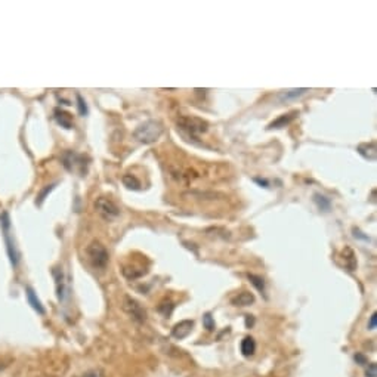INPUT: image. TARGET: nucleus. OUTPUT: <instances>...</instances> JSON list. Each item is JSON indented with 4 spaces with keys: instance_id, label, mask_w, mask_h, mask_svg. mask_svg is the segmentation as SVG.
<instances>
[{
    "instance_id": "f257e3e1",
    "label": "nucleus",
    "mask_w": 377,
    "mask_h": 377,
    "mask_svg": "<svg viewBox=\"0 0 377 377\" xmlns=\"http://www.w3.org/2000/svg\"><path fill=\"white\" fill-rule=\"evenodd\" d=\"M207 121L192 115H182L178 118V129L191 141H197L198 136L207 132Z\"/></svg>"
},
{
    "instance_id": "f03ea898",
    "label": "nucleus",
    "mask_w": 377,
    "mask_h": 377,
    "mask_svg": "<svg viewBox=\"0 0 377 377\" xmlns=\"http://www.w3.org/2000/svg\"><path fill=\"white\" fill-rule=\"evenodd\" d=\"M161 133H163V124L157 120H148L135 129L133 136L141 144H152L161 136Z\"/></svg>"
},
{
    "instance_id": "7ed1b4c3",
    "label": "nucleus",
    "mask_w": 377,
    "mask_h": 377,
    "mask_svg": "<svg viewBox=\"0 0 377 377\" xmlns=\"http://www.w3.org/2000/svg\"><path fill=\"white\" fill-rule=\"evenodd\" d=\"M86 253H87V258L90 261V264L95 266V268H99V269H104L108 264V252L107 249L99 243V241H92L87 249H86Z\"/></svg>"
},
{
    "instance_id": "20e7f679",
    "label": "nucleus",
    "mask_w": 377,
    "mask_h": 377,
    "mask_svg": "<svg viewBox=\"0 0 377 377\" xmlns=\"http://www.w3.org/2000/svg\"><path fill=\"white\" fill-rule=\"evenodd\" d=\"M95 209L99 213V216L105 221H113L120 215V209L117 207V204L114 201H111L107 197H99L95 201Z\"/></svg>"
},
{
    "instance_id": "39448f33",
    "label": "nucleus",
    "mask_w": 377,
    "mask_h": 377,
    "mask_svg": "<svg viewBox=\"0 0 377 377\" xmlns=\"http://www.w3.org/2000/svg\"><path fill=\"white\" fill-rule=\"evenodd\" d=\"M123 308L124 311L138 323H145L147 321V311L142 308V305L139 302H136L135 299H132L130 296H126L124 298V302H123Z\"/></svg>"
},
{
    "instance_id": "423d86ee",
    "label": "nucleus",
    "mask_w": 377,
    "mask_h": 377,
    "mask_svg": "<svg viewBox=\"0 0 377 377\" xmlns=\"http://www.w3.org/2000/svg\"><path fill=\"white\" fill-rule=\"evenodd\" d=\"M3 232H4V240H6V244H7V253H9L10 262L13 265H16L18 264V253H16L15 246L12 244L10 237H9V218H7V213H3Z\"/></svg>"
},
{
    "instance_id": "0eeeda50",
    "label": "nucleus",
    "mask_w": 377,
    "mask_h": 377,
    "mask_svg": "<svg viewBox=\"0 0 377 377\" xmlns=\"http://www.w3.org/2000/svg\"><path fill=\"white\" fill-rule=\"evenodd\" d=\"M192 327H194V321L192 320H184L178 324H175V327L172 329V336L175 339H185L191 332H192Z\"/></svg>"
},
{
    "instance_id": "6e6552de",
    "label": "nucleus",
    "mask_w": 377,
    "mask_h": 377,
    "mask_svg": "<svg viewBox=\"0 0 377 377\" xmlns=\"http://www.w3.org/2000/svg\"><path fill=\"white\" fill-rule=\"evenodd\" d=\"M62 161H64L65 169L70 170V172H75V170H77L75 166H80L81 170H83V167H84L83 158H81L80 155H77L75 152H73V151H67V152L64 154V157H62Z\"/></svg>"
},
{
    "instance_id": "1a4fd4ad",
    "label": "nucleus",
    "mask_w": 377,
    "mask_h": 377,
    "mask_svg": "<svg viewBox=\"0 0 377 377\" xmlns=\"http://www.w3.org/2000/svg\"><path fill=\"white\" fill-rule=\"evenodd\" d=\"M358 152L361 157H364L366 160H370V161H375L376 160V144L375 142H370V144H361L358 145Z\"/></svg>"
},
{
    "instance_id": "9d476101",
    "label": "nucleus",
    "mask_w": 377,
    "mask_h": 377,
    "mask_svg": "<svg viewBox=\"0 0 377 377\" xmlns=\"http://www.w3.org/2000/svg\"><path fill=\"white\" fill-rule=\"evenodd\" d=\"M231 303L234 306H250L252 303H255V296L250 292H243L237 295L235 298H232Z\"/></svg>"
},
{
    "instance_id": "9b49d317",
    "label": "nucleus",
    "mask_w": 377,
    "mask_h": 377,
    "mask_svg": "<svg viewBox=\"0 0 377 377\" xmlns=\"http://www.w3.org/2000/svg\"><path fill=\"white\" fill-rule=\"evenodd\" d=\"M298 115H299L298 111H293V113H290V114H284V115H281L280 118H277L275 121H272V123L268 126V129H280V127H284V126H287L289 123H292Z\"/></svg>"
},
{
    "instance_id": "f8f14e48",
    "label": "nucleus",
    "mask_w": 377,
    "mask_h": 377,
    "mask_svg": "<svg viewBox=\"0 0 377 377\" xmlns=\"http://www.w3.org/2000/svg\"><path fill=\"white\" fill-rule=\"evenodd\" d=\"M55 120L58 121V124H61L65 129H71L73 127V115L68 114L67 111L62 110H55Z\"/></svg>"
},
{
    "instance_id": "ddd939ff",
    "label": "nucleus",
    "mask_w": 377,
    "mask_h": 377,
    "mask_svg": "<svg viewBox=\"0 0 377 377\" xmlns=\"http://www.w3.org/2000/svg\"><path fill=\"white\" fill-rule=\"evenodd\" d=\"M255 351H256V342H255V339L250 338V336L244 338L243 342H241V354H243L244 357H252V355L255 354Z\"/></svg>"
},
{
    "instance_id": "4468645a",
    "label": "nucleus",
    "mask_w": 377,
    "mask_h": 377,
    "mask_svg": "<svg viewBox=\"0 0 377 377\" xmlns=\"http://www.w3.org/2000/svg\"><path fill=\"white\" fill-rule=\"evenodd\" d=\"M342 256H343V259L346 258L345 266H346L349 271H354V269L357 268V259H355V255H354L352 249H349V247H345V249L342 250Z\"/></svg>"
},
{
    "instance_id": "2eb2a0df",
    "label": "nucleus",
    "mask_w": 377,
    "mask_h": 377,
    "mask_svg": "<svg viewBox=\"0 0 377 377\" xmlns=\"http://www.w3.org/2000/svg\"><path fill=\"white\" fill-rule=\"evenodd\" d=\"M27 298H28V302H30V305L38 312V314H44V308H43V305H41V302L37 299V296H36V293L33 292V289H30V287H27Z\"/></svg>"
},
{
    "instance_id": "dca6fc26",
    "label": "nucleus",
    "mask_w": 377,
    "mask_h": 377,
    "mask_svg": "<svg viewBox=\"0 0 377 377\" xmlns=\"http://www.w3.org/2000/svg\"><path fill=\"white\" fill-rule=\"evenodd\" d=\"M121 181H123L124 187H127L129 189H133V191H139V189H141V182H139V179H138L136 176H133V175H124V176L121 178Z\"/></svg>"
},
{
    "instance_id": "f3484780",
    "label": "nucleus",
    "mask_w": 377,
    "mask_h": 377,
    "mask_svg": "<svg viewBox=\"0 0 377 377\" xmlns=\"http://www.w3.org/2000/svg\"><path fill=\"white\" fill-rule=\"evenodd\" d=\"M53 275L56 277V295H58V299H59V301H64L65 287H64V277H62V272L53 271Z\"/></svg>"
},
{
    "instance_id": "a211bd4d",
    "label": "nucleus",
    "mask_w": 377,
    "mask_h": 377,
    "mask_svg": "<svg viewBox=\"0 0 377 377\" xmlns=\"http://www.w3.org/2000/svg\"><path fill=\"white\" fill-rule=\"evenodd\" d=\"M305 92H308V89H305V87H302V89H292V90H287V92L281 93V95H280V99H281V101L295 99V98H299V96H302Z\"/></svg>"
},
{
    "instance_id": "6ab92c4d",
    "label": "nucleus",
    "mask_w": 377,
    "mask_h": 377,
    "mask_svg": "<svg viewBox=\"0 0 377 377\" xmlns=\"http://www.w3.org/2000/svg\"><path fill=\"white\" fill-rule=\"evenodd\" d=\"M247 278L250 280V283L261 292V293H265V281H264V278L262 277H259V275H255V274H249L247 275Z\"/></svg>"
},
{
    "instance_id": "aec40b11",
    "label": "nucleus",
    "mask_w": 377,
    "mask_h": 377,
    "mask_svg": "<svg viewBox=\"0 0 377 377\" xmlns=\"http://www.w3.org/2000/svg\"><path fill=\"white\" fill-rule=\"evenodd\" d=\"M173 308H175V305H173L170 301H164V302H161V303L157 306V311H158L160 314H163L164 317H170Z\"/></svg>"
},
{
    "instance_id": "412c9836",
    "label": "nucleus",
    "mask_w": 377,
    "mask_h": 377,
    "mask_svg": "<svg viewBox=\"0 0 377 377\" xmlns=\"http://www.w3.org/2000/svg\"><path fill=\"white\" fill-rule=\"evenodd\" d=\"M314 201L317 203V206L321 209V210H329L330 209V200L321 194H315L314 195Z\"/></svg>"
},
{
    "instance_id": "4be33fe9",
    "label": "nucleus",
    "mask_w": 377,
    "mask_h": 377,
    "mask_svg": "<svg viewBox=\"0 0 377 377\" xmlns=\"http://www.w3.org/2000/svg\"><path fill=\"white\" fill-rule=\"evenodd\" d=\"M203 326H204V329L207 330V332H213L215 330V320H213V317H212V314L210 312H207V314H204L203 315Z\"/></svg>"
},
{
    "instance_id": "5701e85b",
    "label": "nucleus",
    "mask_w": 377,
    "mask_h": 377,
    "mask_svg": "<svg viewBox=\"0 0 377 377\" xmlns=\"http://www.w3.org/2000/svg\"><path fill=\"white\" fill-rule=\"evenodd\" d=\"M75 98H77V102H78V113H80L81 115H86V114H87V107H86V102L83 101V98H81L80 95H77Z\"/></svg>"
},
{
    "instance_id": "b1692460",
    "label": "nucleus",
    "mask_w": 377,
    "mask_h": 377,
    "mask_svg": "<svg viewBox=\"0 0 377 377\" xmlns=\"http://www.w3.org/2000/svg\"><path fill=\"white\" fill-rule=\"evenodd\" d=\"M366 376L367 377H376L377 376L376 364H369V367H367V372H366Z\"/></svg>"
},
{
    "instance_id": "393cba45",
    "label": "nucleus",
    "mask_w": 377,
    "mask_h": 377,
    "mask_svg": "<svg viewBox=\"0 0 377 377\" xmlns=\"http://www.w3.org/2000/svg\"><path fill=\"white\" fill-rule=\"evenodd\" d=\"M52 188H53V185H47V187L41 191V194L38 195V200H37V203H38V204H41V201L44 200V195H46V194H47Z\"/></svg>"
},
{
    "instance_id": "a878e982",
    "label": "nucleus",
    "mask_w": 377,
    "mask_h": 377,
    "mask_svg": "<svg viewBox=\"0 0 377 377\" xmlns=\"http://www.w3.org/2000/svg\"><path fill=\"white\" fill-rule=\"evenodd\" d=\"M355 361H357L358 364H361V366H367V364H369V360H367L363 354H357V355H355Z\"/></svg>"
},
{
    "instance_id": "bb28decb",
    "label": "nucleus",
    "mask_w": 377,
    "mask_h": 377,
    "mask_svg": "<svg viewBox=\"0 0 377 377\" xmlns=\"http://www.w3.org/2000/svg\"><path fill=\"white\" fill-rule=\"evenodd\" d=\"M352 232H354V237H355V238H363V240H366V241H370V238H369L367 235H363V232H361L360 229L354 228Z\"/></svg>"
},
{
    "instance_id": "cd10ccee",
    "label": "nucleus",
    "mask_w": 377,
    "mask_h": 377,
    "mask_svg": "<svg viewBox=\"0 0 377 377\" xmlns=\"http://www.w3.org/2000/svg\"><path fill=\"white\" fill-rule=\"evenodd\" d=\"M376 323H377V314L375 312L372 317H370V323H369V330H375L376 329Z\"/></svg>"
},
{
    "instance_id": "c85d7f7f",
    "label": "nucleus",
    "mask_w": 377,
    "mask_h": 377,
    "mask_svg": "<svg viewBox=\"0 0 377 377\" xmlns=\"http://www.w3.org/2000/svg\"><path fill=\"white\" fill-rule=\"evenodd\" d=\"M255 182L256 184H259L261 187L264 185V188H268L269 187V182L266 181V179H261V178H255Z\"/></svg>"
},
{
    "instance_id": "c756f323",
    "label": "nucleus",
    "mask_w": 377,
    "mask_h": 377,
    "mask_svg": "<svg viewBox=\"0 0 377 377\" xmlns=\"http://www.w3.org/2000/svg\"><path fill=\"white\" fill-rule=\"evenodd\" d=\"M83 377H99V375H98V372H89V373H86Z\"/></svg>"
},
{
    "instance_id": "7c9ffc66",
    "label": "nucleus",
    "mask_w": 377,
    "mask_h": 377,
    "mask_svg": "<svg viewBox=\"0 0 377 377\" xmlns=\"http://www.w3.org/2000/svg\"><path fill=\"white\" fill-rule=\"evenodd\" d=\"M250 324H253V320H250V318L247 317V327H249Z\"/></svg>"
}]
</instances>
